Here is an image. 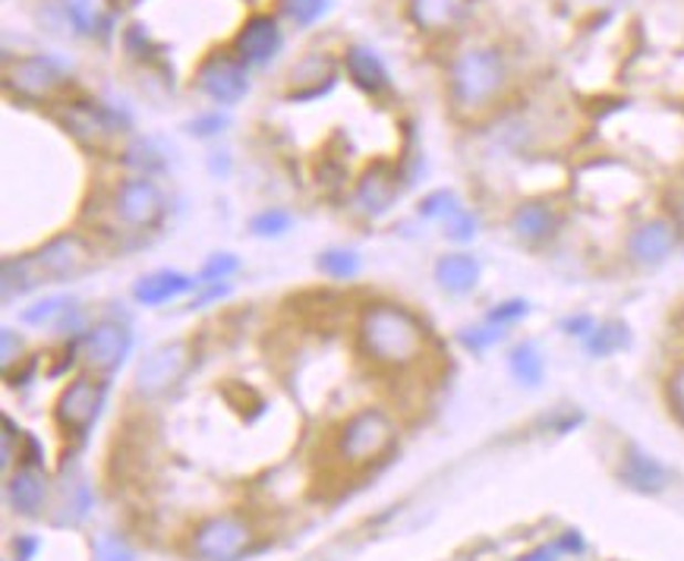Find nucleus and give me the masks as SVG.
I'll return each mask as SVG.
<instances>
[{"mask_svg": "<svg viewBox=\"0 0 684 561\" xmlns=\"http://www.w3.org/2000/svg\"><path fill=\"white\" fill-rule=\"evenodd\" d=\"M429 331L423 319L401 303H366L357 316V350L372 367L407 369L423 360Z\"/></svg>", "mask_w": 684, "mask_h": 561, "instance_id": "nucleus-1", "label": "nucleus"}, {"mask_svg": "<svg viewBox=\"0 0 684 561\" xmlns=\"http://www.w3.org/2000/svg\"><path fill=\"white\" fill-rule=\"evenodd\" d=\"M505 83H508V66L498 47H490V44L467 47L451 64V105L461 114H480L495 105Z\"/></svg>", "mask_w": 684, "mask_h": 561, "instance_id": "nucleus-2", "label": "nucleus"}, {"mask_svg": "<svg viewBox=\"0 0 684 561\" xmlns=\"http://www.w3.org/2000/svg\"><path fill=\"white\" fill-rule=\"evenodd\" d=\"M398 445V423L386 407H364L335 432V454L347 467H369Z\"/></svg>", "mask_w": 684, "mask_h": 561, "instance_id": "nucleus-3", "label": "nucleus"}, {"mask_svg": "<svg viewBox=\"0 0 684 561\" xmlns=\"http://www.w3.org/2000/svg\"><path fill=\"white\" fill-rule=\"evenodd\" d=\"M253 542H256L253 523L236 511H224L196 523L190 549L196 561H240L250 555Z\"/></svg>", "mask_w": 684, "mask_h": 561, "instance_id": "nucleus-4", "label": "nucleus"}, {"mask_svg": "<svg viewBox=\"0 0 684 561\" xmlns=\"http://www.w3.org/2000/svg\"><path fill=\"white\" fill-rule=\"evenodd\" d=\"M70 86H73L70 70L48 54L20 57L17 64L7 66V88L22 102H35V105L61 102Z\"/></svg>", "mask_w": 684, "mask_h": 561, "instance_id": "nucleus-5", "label": "nucleus"}, {"mask_svg": "<svg viewBox=\"0 0 684 561\" xmlns=\"http://www.w3.org/2000/svg\"><path fill=\"white\" fill-rule=\"evenodd\" d=\"M111 212L114 218L124 224V227H133V231H151L158 227L165 215H168V199L161 193V187L139 173V177H127L114 195H111Z\"/></svg>", "mask_w": 684, "mask_h": 561, "instance_id": "nucleus-6", "label": "nucleus"}, {"mask_svg": "<svg viewBox=\"0 0 684 561\" xmlns=\"http://www.w3.org/2000/svg\"><path fill=\"white\" fill-rule=\"evenodd\" d=\"M107 401V382H102L98 375H76L54 401V420L57 426L76 438H86L88 430L95 426V420L102 416V407Z\"/></svg>", "mask_w": 684, "mask_h": 561, "instance_id": "nucleus-7", "label": "nucleus"}, {"mask_svg": "<svg viewBox=\"0 0 684 561\" xmlns=\"http://www.w3.org/2000/svg\"><path fill=\"white\" fill-rule=\"evenodd\" d=\"M682 227L672 221L669 215H653L643 218L641 224H634L628 231V240H624V256L634 268H660L665 262L672 260L682 246Z\"/></svg>", "mask_w": 684, "mask_h": 561, "instance_id": "nucleus-8", "label": "nucleus"}, {"mask_svg": "<svg viewBox=\"0 0 684 561\" xmlns=\"http://www.w3.org/2000/svg\"><path fill=\"white\" fill-rule=\"evenodd\" d=\"M193 367V347L187 341L158 345L136 369V394L139 398H161L183 382V375Z\"/></svg>", "mask_w": 684, "mask_h": 561, "instance_id": "nucleus-9", "label": "nucleus"}, {"mask_svg": "<svg viewBox=\"0 0 684 561\" xmlns=\"http://www.w3.org/2000/svg\"><path fill=\"white\" fill-rule=\"evenodd\" d=\"M196 88L214 105H236L250 92V73L236 54L212 51L196 66Z\"/></svg>", "mask_w": 684, "mask_h": 561, "instance_id": "nucleus-10", "label": "nucleus"}, {"mask_svg": "<svg viewBox=\"0 0 684 561\" xmlns=\"http://www.w3.org/2000/svg\"><path fill=\"white\" fill-rule=\"evenodd\" d=\"M133 353V331L129 325L117 319H102V322L88 325L83 335V357L86 367L98 375H111L127 363Z\"/></svg>", "mask_w": 684, "mask_h": 561, "instance_id": "nucleus-11", "label": "nucleus"}, {"mask_svg": "<svg viewBox=\"0 0 684 561\" xmlns=\"http://www.w3.org/2000/svg\"><path fill=\"white\" fill-rule=\"evenodd\" d=\"M66 133H73L80 142L102 149L114 133H124L127 120L117 110L102 108L98 102H64V110L57 114Z\"/></svg>", "mask_w": 684, "mask_h": 561, "instance_id": "nucleus-12", "label": "nucleus"}, {"mask_svg": "<svg viewBox=\"0 0 684 561\" xmlns=\"http://www.w3.org/2000/svg\"><path fill=\"white\" fill-rule=\"evenodd\" d=\"M401 195V171L388 161H376L369 165L354 190V205L357 212L366 218H382L394 209Z\"/></svg>", "mask_w": 684, "mask_h": 561, "instance_id": "nucleus-13", "label": "nucleus"}, {"mask_svg": "<svg viewBox=\"0 0 684 561\" xmlns=\"http://www.w3.org/2000/svg\"><path fill=\"white\" fill-rule=\"evenodd\" d=\"M32 260L42 280H66L83 275L92 265V250L80 234H61V237L48 240Z\"/></svg>", "mask_w": 684, "mask_h": 561, "instance_id": "nucleus-14", "label": "nucleus"}, {"mask_svg": "<svg viewBox=\"0 0 684 561\" xmlns=\"http://www.w3.org/2000/svg\"><path fill=\"white\" fill-rule=\"evenodd\" d=\"M281 44H284V35H281L278 22L269 13H256L243 22V29L234 35V54L246 66H265L278 57Z\"/></svg>", "mask_w": 684, "mask_h": 561, "instance_id": "nucleus-15", "label": "nucleus"}, {"mask_svg": "<svg viewBox=\"0 0 684 561\" xmlns=\"http://www.w3.org/2000/svg\"><path fill=\"white\" fill-rule=\"evenodd\" d=\"M508 227H512L514 240H520L524 246H543L561 231V215L546 199H527V202L514 205Z\"/></svg>", "mask_w": 684, "mask_h": 561, "instance_id": "nucleus-16", "label": "nucleus"}, {"mask_svg": "<svg viewBox=\"0 0 684 561\" xmlns=\"http://www.w3.org/2000/svg\"><path fill=\"white\" fill-rule=\"evenodd\" d=\"M338 80V66L332 54H309L291 70V88L287 98L291 102H316L322 95H328Z\"/></svg>", "mask_w": 684, "mask_h": 561, "instance_id": "nucleus-17", "label": "nucleus"}, {"mask_svg": "<svg viewBox=\"0 0 684 561\" xmlns=\"http://www.w3.org/2000/svg\"><path fill=\"white\" fill-rule=\"evenodd\" d=\"M432 278L451 297H467L483 278V262L476 260L473 253H464V250L461 253H445L432 265Z\"/></svg>", "mask_w": 684, "mask_h": 561, "instance_id": "nucleus-18", "label": "nucleus"}, {"mask_svg": "<svg viewBox=\"0 0 684 561\" xmlns=\"http://www.w3.org/2000/svg\"><path fill=\"white\" fill-rule=\"evenodd\" d=\"M196 287L199 284H196L193 275H183L177 268H158V272H149V275H143L133 284V300L139 306H165V303L187 297Z\"/></svg>", "mask_w": 684, "mask_h": 561, "instance_id": "nucleus-19", "label": "nucleus"}, {"mask_svg": "<svg viewBox=\"0 0 684 561\" xmlns=\"http://www.w3.org/2000/svg\"><path fill=\"white\" fill-rule=\"evenodd\" d=\"M7 501L22 518H42L48 508V476L42 467H20L7 476Z\"/></svg>", "mask_w": 684, "mask_h": 561, "instance_id": "nucleus-20", "label": "nucleus"}, {"mask_svg": "<svg viewBox=\"0 0 684 561\" xmlns=\"http://www.w3.org/2000/svg\"><path fill=\"white\" fill-rule=\"evenodd\" d=\"M344 66H347L350 83L360 88V92H366V95H372V98L386 95L388 88H391L388 66L382 64V57H379L372 47H366V44H350V47L344 51Z\"/></svg>", "mask_w": 684, "mask_h": 561, "instance_id": "nucleus-21", "label": "nucleus"}, {"mask_svg": "<svg viewBox=\"0 0 684 561\" xmlns=\"http://www.w3.org/2000/svg\"><path fill=\"white\" fill-rule=\"evenodd\" d=\"M473 0H407V17L423 32H451L467 20Z\"/></svg>", "mask_w": 684, "mask_h": 561, "instance_id": "nucleus-22", "label": "nucleus"}, {"mask_svg": "<svg viewBox=\"0 0 684 561\" xmlns=\"http://www.w3.org/2000/svg\"><path fill=\"white\" fill-rule=\"evenodd\" d=\"M621 483L641 496H660L665 486H669V470L665 464H660L653 454L641 452V448H628L621 457L619 467Z\"/></svg>", "mask_w": 684, "mask_h": 561, "instance_id": "nucleus-23", "label": "nucleus"}, {"mask_svg": "<svg viewBox=\"0 0 684 561\" xmlns=\"http://www.w3.org/2000/svg\"><path fill=\"white\" fill-rule=\"evenodd\" d=\"M508 372L517 385L524 389H539L546 379V357L534 341H520L508 350Z\"/></svg>", "mask_w": 684, "mask_h": 561, "instance_id": "nucleus-24", "label": "nucleus"}, {"mask_svg": "<svg viewBox=\"0 0 684 561\" xmlns=\"http://www.w3.org/2000/svg\"><path fill=\"white\" fill-rule=\"evenodd\" d=\"M39 284H42V275H39L32 256H7V260H3V272H0L3 303L17 300L22 294L35 290Z\"/></svg>", "mask_w": 684, "mask_h": 561, "instance_id": "nucleus-25", "label": "nucleus"}, {"mask_svg": "<svg viewBox=\"0 0 684 561\" xmlns=\"http://www.w3.org/2000/svg\"><path fill=\"white\" fill-rule=\"evenodd\" d=\"M628 345H631V328H628V322H621V319L597 322V328H593V331L587 335V341H583L587 353H590L593 360L615 357V353H621Z\"/></svg>", "mask_w": 684, "mask_h": 561, "instance_id": "nucleus-26", "label": "nucleus"}, {"mask_svg": "<svg viewBox=\"0 0 684 561\" xmlns=\"http://www.w3.org/2000/svg\"><path fill=\"white\" fill-rule=\"evenodd\" d=\"M57 7L64 13L66 25H73V32H80V35H95V32H105L107 25H111L102 17V3L98 0H61Z\"/></svg>", "mask_w": 684, "mask_h": 561, "instance_id": "nucleus-27", "label": "nucleus"}, {"mask_svg": "<svg viewBox=\"0 0 684 561\" xmlns=\"http://www.w3.org/2000/svg\"><path fill=\"white\" fill-rule=\"evenodd\" d=\"M316 268H319L325 278L332 280H354L360 275L364 262H360V253H354V250H338V246H335V250L319 253Z\"/></svg>", "mask_w": 684, "mask_h": 561, "instance_id": "nucleus-28", "label": "nucleus"}, {"mask_svg": "<svg viewBox=\"0 0 684 561\" xmlns=\"http://www.w3.org/2000/svg\"><path fill=\"white\" fill-rule=\"evenodd\" d=\"M291 227H294V215H291L287 209H278V205L262 209V212H256V215L250 218V234L259 240L284 237Z\"/></svg>", "mask_w": 684, "mask_h": 561, "instance_id": "nucleus-29", "label": "nucleus"}, {"mask_svg": "<svg viewBox=\"0 0 684 561\" xmlns=\"http://www.w3.org/2000/svg\"><path fill=\"white\" fill-rule=\"evenodd\" d=\"M70 306H73V300H70V297H44V300L32 303V306H25V309H22L20 322L22 325H35V328H44V325H57V322H61V316H64Z\"/></svg>", "mask_w": 684, "mask_h": 561, "instance_id": "nucleus-30", "label": "nucleus"}, {"mask_svg": "<svg viewBox=\"0 0 684 561\" xmlns=\"http://www.w3.org/2000/svg\"><path fill=\"white\" fill-rule=\"evenodd\" d=\"M457 209H464L461 205V195L454 193V190H449V187H442V190H432V193H427L423 199H420V218H427V221H449Z\"/></svg>", "mask_w": 684, "mask_h": 561, "instance_id": "nucleus-31", "label": "nucleus"}, {"mask_svg": "<svg viewBox=\"0 0 684 561\" xmlns=\"http://www.w3.org/2000/svg\"><path fill=\"white\" fill-rule=\"evenodd\" d=\"M236 272H240V260H236L234 253H214V256H209V260H206V265L199 268V275H196V284H199V287L221 284V280H228L231 275H236Z\"/></svg>", "mask_w": 684, "mask_h": 561, "instance_id": "nucleus-32", "label": "nucleus"}, {"mask_svg": "<svg viewBox=\"0 0 684 561\" xmlns=\"http://www.w3.org/2000/svg\"><path fill=\"white\" fill-rule=\"evenodd\" d=\"M457 338H461V345L467 347L471 353H483V350H490V347H495L502 338H505V328L492 322L471 325V328H461Z\"/></svg>", "mask_w": 684, "mask_h": 561, "instance_id": "nucleus-33", "label": "nucleus"}, {"mask_svg": "<svg viewBox=\"0 0 684 561\" xmlns=\"http://www.w3.org/2000/svg\"><path fill=\"white\" fill-rule=\"evenodd\" d=\"M442 227H445V237H449L451 243H461V246H464V243H473L476 234H480V218H476V212H471V209H457Z\"/></svg>", "mask_w": 684, "mask_h": 561, "instance_id": "nucleus-34", "label": "nucleus"}, {"mask_svg": "<svg viewBox=\"0 0 684 561\" xmlns=\"http://www.w3.org/2000/svg\"><path fill=\"white\" fill-rule=\"evenodd\" d=\"M124 161L129 168H139L146 177H151V171H158V168H165V158H161V151L155 149L151 139H139L136 146H129Z\"/></svg>", "mask_w": 684, "mask_h": 561, "instance_id": "nucleus-35", "label": "nucleus"}, {"mask_svg": "<svg viewBox=\"0 0 684 561\" xmlns=\"http://www.w3.org/2000/svg\"><path fill=\"white\" fill-rule=\"evenodd\" d=\"M527 316H530V303L520 300V297H514V300L495 303L490 313H486V322L508 328V325H517L520 319H527Z\"/></svg>", "mask_w": 684, "mask_h": 561, "instance_id": "nucleus-36", "label": "nucleus"}, {"mask_svg": "<svg viewBox=\"0 0 684 561\" xmlns=\"http://www.w3.org/2000/svg\"><path fill=\"white\" fill-rule=\"evenodd\" d=\"M328 10V0H284V13L297 25H313L319 22Z\"/></svg>", "mask_w": 684, "mask_h": 561, "instance_id": "nucleus-37", "label": "nucleus"}, {"mask_svg": "<svg viewBox=\"0 0 684 561\" xmlns=\"http://www.w3.org/2000/svg\"><path fill=\"white\" fill-rule=\"evenodd\" d=\"M22 353H25V341L20 338V331L3 325V331H0V367H3V372H13V367L22 360Z\"/></svg>", "mask_w": 684, "mask_h": 561, "instance_id": "nucleus-38", "label": "nucleus"}, {"mask_svg": "<svg viewBox=\"0 0 684 561\" xmlns=\"http://www.w3.org/2000/svg\"><path fill=\"white\" fill-rule=\"evenodd\" d=\"M665 401H669V411L675 413V420L684 426V360L675 363L665 379Z\"/></svg>", "mask_w": 684, "mask_h": 561, "instance_id": "nucleus-39", "label": "nucleus"}, {"mask_svg": "<svg viewBox=\"0 0 684 561\" xmlns=\"http://www.w3.org/2000/svg\"><path fill=\"white\" fill-rule=\"evenodd\" d=\"M95 552H98L102 561H136V552H133L120 537H114V533L98 537V540H95Z\"/></svg>", "mask_w": 684, "mask_h": 561, "instance_id": "nucleus-40", "label": "nucleus"}, {"mask_svg": "<svg viewBox=\"0 0 684 561\" xmlns=\"http://www.w3.org/2000/svg\"><path fill=\"white\" fill-rule=\"evenodd\" d=\"M231 120L224 117V114H202V117H196V120H190L187 124V133L190 136H196V139H209V136H218V133H224V127H228Z\"/></svg>", "mask_w": 684, "mask_h": 561, "instance_id": "nucleus-41", "label": "nucleus"}, {"mask_svg": "<svg viewBox=\"0 0 684 561\" xmlns=\"http://www.w3.org/2000/svg\"><path fill=\"white\" fill-rule=\"evenodd\" d=\"M44 452L32 432H22L20 438V467H42Z\"/></svg>", "mask_w": 684, "mask_h": 561, "instance_id": "nucleus-42", "label": "nucleus"}, {"mask_svg": "<svg viewBox=\"0 0 684 561\" xmlns=\"http://www.w3.org/2000/svg\"><path fill=\"white\" fill-rule=\"evenodd\" d=\"M597 328V319L593 316H587V313H578V316H568L565 322H561V331L568 335V338H580V341H587V335Z\"/></svg>", "mask_w": 684, "mask_h": 561, "instance_id": "nucleus-43", "label": "nucleus"}, {"mask_svg": "<svg viewBox=\"0 0 684 561\" xmlns=\"http://www.w3.org/2000/svg\"><path fill=\"white\" fill-rule=\"evenodd\" d=\"M665 209H669V218L684 231V180H678V183L669 190V195H665Z\"/></svg>", "mask_w": 684, "mask_h": 561, "instance_id": "nucleus-44", "label": "nucleus"}, {"mask_svg": "<svg viewBox=\"0 0 684 561\" xmlns=\"http://www.w3.org/2000/svg\"><path fill=\"white\" fill-rule=\"evenodd\" d=\"M39 549H42V540H39V537L20 533V537L13 540V555H17V561H32L39 555Z\"/></svg>", "mask_w": 684, "mask_h": 561, "instance_id": "nucleus-45", "label": "nucleus"}, {"mask_svg": "<svg viewBox=\"0 0 684 561\" xmlns=\"http://www.w3.org/2000/svg\"><path fill=\"white\" fill-rule=\"evenodd\" d=\"M556 546L561 549V555H580L587 549V542L580 537V530H565L556 540Z\"/></svg>", "mask_w": 684, "mask_h": 561, "instance_id": "nucleus-46", "label": "nucleus"}, {"mask_svg": "<svg viewBox=\"0 0 684 561\" xmlns=\"http://www.w3.org/2000/svg\"><path fill=\"white\" fill-rule=\"evenodd\" d=\"M558 559H561V549H558L556 542H546V546H536L534 552L520 555L517 561H558Z\"/></svg>", "mask_w": 684, "mask_h": 561, "instance_id": "nucleus-47", "label": "nucleus"}, {"mask_svg": "<svg viewBox=\"0 0 684 561\" xmlns=\"http://www.w3.org/2000/svg\"><path fill=\"white\" fill-rule=\"evenodd\" d=\"M139 0H114V7H136Z\"/></svg>", "mask_w": 684, "mask_h": 561, "instance_id": "nucleus-48", "label": "nucleus"}]
</instances>
